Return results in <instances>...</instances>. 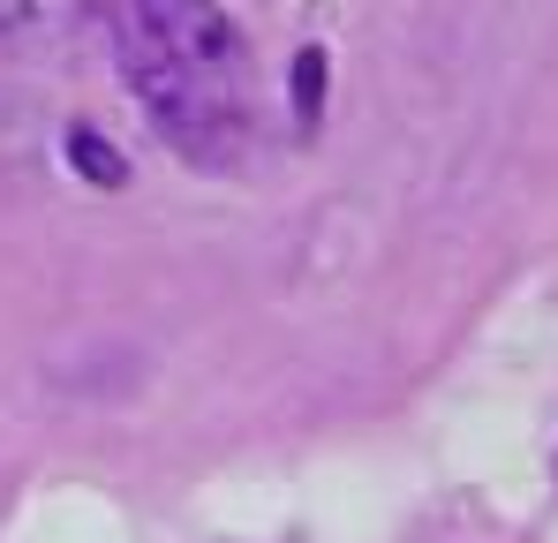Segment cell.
<instances>
[{"label": "cell", "mask_w": 558, "mask_h": 543, "mask_svg": "<svg viewBox=\"0 0 558 543\" xmlns=\"http://www.w3.org/2000/svg\"><path fill=\"white\" fill-rule=\"evenodd\" d=\"M113 53L151 129L189 167H242L257 144V61L219 0H113Z\"/></svg>", "instance_id": "cell-1"}, {"label": "cell", "mask_w": 558, "mask_h": 543, "mask_svg": "<svg viewBox=\"0 0 558 543\" xmlns=\"http://www.w3.org/2000/svg\"><path fill=\"white\" fill-rule=\"evenodd\" d=\"M92 23V0H0V53H61Z\"/></svg>", "instance_id": "cell-2"}, {"label": "cell", "mask_w": 558, "mask_h": 543, "mask_svg": "<svg viewBox=\"0 0 558 543\" xmlns=\"http://www.w3.org/2000/svg\"><path fill=\"white\" fill-rule=\"evenodd\" d=\"M69 159H76V167H84V174H92L98 189H121V181H129L121 152H113V144H106L98 129H76V136H69Z\"/></svg>", "instance_id": "cell-3"}, {"label": "cell", "mask_w": 558, "mask_h": 543, "mask_svg": "<svg viewBox=\"0 0 558 543\" xmlns=\"http://www.w3.org/2000/svg\"><path fill=\"white\" fill-rule=\"evenodd\" d=\"M294 90H302V121H317V90H325V53L294 61Z\"/></svg>", "instance_id": "cell-4"}]
</instances>
